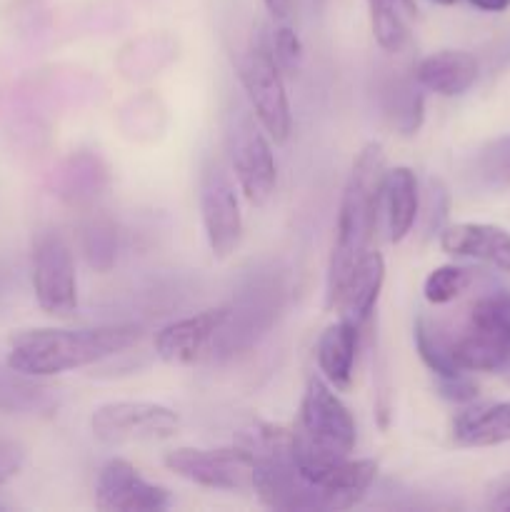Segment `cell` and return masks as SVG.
Instances as JSON below:
<instances>
[{
    "label": "cell",
    "mask_w": 510,
    "mask_h": 512,
    "mask_svg": "<svg viewBox=\"0 0 510 512\" xmlns=\"http://www.w3.org/2000/svg\"><path fill=\"white\" fill-rule=\"evenodd\" d=\"M200 218L215 258H230L243 238V213L238 193L220 163H210L200 178Z\"/></svg>",
    "instance_id": "cell-12"
},
{
    "label": "cell",
    "mask_w": 510,
    "mask_h": 512,
    "mask_svg": "<svg viewBox=\"0 0 510 512\" xmlns=\"http://www.w3.org/2000/svg\"><path fill=\"white\" fill-rule=\"evenodd\" d=\"M165 468L178 478L210 490H253L255 458L248 448H175L165 453Z\"/></svg>",
    "instance_id": "cell-9"
},
{
    "label": "cell",
    "mask_w": 510,
    "mask_h": 512,
    "mask_svg": "<svg viewBox=\"0 0 510 512\" xmlns=\"http://www.w3.org/2000/svg\"><path fill=\"white\" fill-rule=\"evenodd\" d=\"M385 175L388 170H385L383 145L368 143L355 158L350 178L345 183L343 200H340L335 243L328 263V278H325V305L328 308H333L348 275L370 250V240L378 228V213L383 210Z\"/></svg>",
    "instance_id": "cell-1"
},
{
    "label": "cell",
    "mask_w": 510,
    "mask_h": 512,
    "mask_svg": "<svg viewBox=\"0 0 510 512\" xmlns=\"http://www.w3.org/2000/svg\"><path fill=\"white\" fill-rule=\"evenodd\" d=\"M470 280H473V273L468 268H460V265H440V268H435L425 278L423 295L430 305H448L460 293L468 290Z\"/></svg>",
    "instance_id": "cell-26"
},
{
    "label": "cell",
    "mask_w": 510,
    "mask_h": 512,
    "mask_svg": "<svg viewBox=\"0 0 510 512\" xmlns=\"http://www.w3.org/2000/svg\"><path fill=\"white\" fill-rule=\"evenodd\" d=\"M383 208L390 240L400 243L408 238L420 215V190L413 170L405 165L388 170L383 185Z\"/></svg>",
    "instance_id": "cell-20"
},
{
    "label": "cell",
    "mask_w": 510,
    "mask_h": 512,
    "mask_svg": "<svg viewBox=\"0 0 510 512\" xmlns=\"http://www.w3.org/2000/svg\"><path fill=\"white\" fill-rule=\"evenodd\" d=\"M440 248L510 273V230L488 223H455L440 230Z\"/></svg>",
    "instance_id": "cell-15"
},
{
    "label": "cell",
    "mask_w": 510,
    "mask_h": 512,
    "mask_svg": "<svg viewBox=\"0 0 510 512\" xmlns=\"http://www.w3.org/2000/svg\"><path fill=\"white\" fill-rule=\"evenodd\" d=\"M225 150H228L235 180L248 203H268L278 183V168H275L268 133L253 113L243 108L230 113L228 128H225Z\"/></svg>",
    "instance_id": "cell-5"
},
{
    "label": "cell",
    "mask_w": 510,
    "mask_h": 512,
    "mask_svg": "<svg viewBox=\"0 0 510 512\" xmlns=\"http://www.w3.org/2000/svg\"><path fill=\"white\" fill-rule=\"evenodd\" d=\"M23 463H25L23 445L0 435V485L8 483L10 478H15V475L23 470Z\"/></svg>",
    "instance_id": "cell-31"
},
{
    "label": "cell",
    "mask_w": 510,
    "mask_h": 512,
    "mask_svg": "<svg viewBox=\"0 0 510 512\" xmlns=\"http://www.w3.org/2000/svg\"><path fill=\"white\" fill-rule=\"evenodd\" d=\"M415 348H418L420 360L433 370L435 378H455V375L465 373L453 358L450 330L428 315H420L415 323Z\"/></svg>",
    "instance_id": "cell-24"
},
{
    "label": "cell",
    "mask_w": 510,
    "mask_h": 512,
    "mask_svg": "<svg viewBox=\"0 0 510 512\" xmlns=\"http://www.w3.org/2000/svg\"><path fill=\"white\" fill-rule=\"evenodd\" d=\"M53 408V395L48 388L33 383L28 375L15 370L0 373V410L5 413H45Z\"/></svg>",
    "instance_id": "cell-25"
},
{
    "label": "cell",
    "mask_w": 510,
    "mask_h": 512,
    "mask_svg": "<svg viewBox=\"0 0 510 512\" xmlns=\"http://www.w3.org/2000/svg\"><path fill=\"white\" fill-rule=\"evenodd\" d=\"M318 3H320V0H318Z\"/></svg>",
    "instance_id": "cell-37"
},
{
    "label": "cell",
    "mask_w": 510,
    "mask_h": 512,
    "mask_svg": "<svg viewBox=\"0 0 510 512\" xmlns=\"http://www.w3.org/2000/svg\"><path fill=\"white\" fill-rule=\"evenodd\" d=\"M263 3L268 8V13L278 20L288 18L290 8H293V0H263Z\"/></svg>",
    "instance_id": "cell-34"
},
{
    "label": "cell",
    "mask_w": 510,
    "mask_h": 512,
    "mask_svg": "<svg viewBox=\"0 0 510 512\" xmlns=\"http://www.w3.org/2000/svg\"><path fill=\"white\" fill-rule=\"evenodd\" d=\"M448 190L443 188V183L438 180H430L428 190H425V238L440 233L445 223V215H448Z\"/></svg>",
    "instance_id": "cell-28"
},
{
    "label": "cell",
    "mask_w": 510,
    "mask_h": 512,
    "mask_svg": "<svg viewBox=\"0 0 510 512\" xmlns=\"http://www.w3.org/2000/svg\"><path fill=\"white\" fill-rule=\"evenodd\" d=\"M83 250L95 270H110L118 253V235L108 220H90L83 230Z\"/></svg>",
    "instance_id": "cell-27"
},
{
    "label": "cell",
    "mask_w": 510,
    "mask_h": 512,
    "mask_svg": "<svg viewBox=\"0 0 510 512\" xmlns=\"http://www.w3.org/2000/svg\"><path fill=\"white\" fill-rule=\"evenodd\" d=\"M240 80L258 123L275 145H283L293 128V115H290L288 93L273 55V45L265 40H253L248 45L240 60Z\"/></svg>",
    "instance_id": "cell-6"
},
{
    "label": "cell",
    "mask_w": 510,
    "mask_h": 512,
    "mask_svg": "<svg viewBox=\"0 0 510 512\" xmlns=\"http://www.w3.org/2000/svg\"><path fill=\"white\" fill-rule=\"evenodd\" d=\"M33 290L40 308L55 318H68L78 305L73 250L63 235L43 233L35 243Z\"/></svg>",
    "instance_id": "cell-11"
},
{
    "label": "cell",
    "mask_w": 510,
    "mask_h": 512,
    "mask_svg": "<svg viewBox=\"0 0 510 512\" xmlns=\"http://www.w3.org/2000/svg\"><path fill=\"white\" fill-rule=\"evenodd\" d=\"M465 183L478 193H503L510 188V135L488 140L470 155Z\"/></svg>",
    "instance_id": "cell-21"
},
{
    "label": "cell",
    "mask_w": 510,
    "mask_h": 512,
    "mask_svg": "<svg viewBox=\"0 0 510 512\" xmlns=\"http://www.w3.org/2000/svg\"><path fill=\"white\" fill-rule=\"evenodd\" d=\"M290 455L298 473L323 495L325 510L355 508L378 478L375 460H350L348 455L313 445L298 430L293 433Z\"/></svg>",
    "instance_id": "cell-4"
},
{
    "label": "cell",
    "mask_w": 510,
    "mask_h": 512,
    "mask_svg": "<svg viewBox=\"0 0 510 512\" xmlns=\"http://www.w3.org/2000/svg\"><path fill=\"white\" fill-rule=\"evenodd\" d=\"M228 318V305L225 308H210L190 318L175 320L165 325L155 335V353L168 365H190L208 350L218 330L223 328Z\"/></svg>",
    "instance_id": "cell-14"
},
{
    "label": "cell",
    "mask_w": 510,
    "mask_h": 512,
    "mask_svg": "<svg viewBox=\"0 0 510 512\" xmlns=\"http://www.w3.org/2000/svg\"><path fill=\"white\" fill-rule=\"evenodd\" d=\"M385 283V260L378 250H368L348 275L345 285L340 288L333 308L338 310L340 320H348L355 328H363L365 320L373 315L378 305L380 290ZM330 308V310H333Z\"/></svg>",
    "instance_id": "cell-16"
},
{
    "label": "cell",
    "mask_w": 510,
    "mask_h": 512,
    "mask_svg": "<svg viewBox=\"0 0 510 512\" xmlns=\"http://www.w3.org/2000/svg\"><path fill=\"white\" fill-rule=\"evenodd\" d=\"M468 3L483 13H505L510 8V0H468Z\"/></svg>",
    "instance_id": "cell-33"
},
{
    "label": "cell",
    "mask_w": 510,
    "mask_h": 512,
    "mask_svg": "<svg viewBox=\"0 0 510 512\" xmlns=\"http://www.w3.org/2000/svg\"><path fill=\"white\" fill-rule=\"evenodd\" d=\"M453 358L465 373H498L510 358V290H485L463 328L450 330Z\"/></svg>",
    "instance_id": "cell-3"
},
{
    "label": "cell",
    "mask_w": 510,
    "mask_h": 512,
    "mask_svg": "<svg viewBox=\"0 0 510 512\" xmlns=\"http://www.w3.org/2000/svg\"><path fill=\"white\" fill-rule=\"evenodd\" d=\"M273 55L278 60L280 70H298L300 60H303V43H300L298 33L288 25L275 30L273 38Z\"/></svg>",
    "instance_id": "cell-29"
},
{
    "label": "cell",
    "mask_w": 510,
    "mask_h": 512,
    "mask_svg": "<svg viewBox=\"0 0 510 512\" xmlns=\"http://www.w3.org/2000/svg\"><path fill=\"white\" fill-rule=\"evenodd\" d=\"M498 373L503 375V380H505V383H510V358L505 360V365H503V368L498 370Z\"/></svg>",
    "instance_id": "cell-35"
},
{
    "label": "cell",
    "mask_w": 510,
    "mask_h": 512,
    "mask_svg": "<svg viewBox=\"0 0 510 512\" xmlns=\"http://www.w3.org/2000/svg\"><path fill=\"white\" fill-rule=\"evenodd\" d=\"M283 285L275 275H260L240 295L238 303L228 305V318L213 340V350L235 355L258 343L278 318Z\"/></svg>",
    "instance_id": "cell-8"
},
{
    "label": "cell",
    "mask_w": 510,
    "mask_h": 512,
    "mask_svg": "<svg viewBox=\"0 0 510 512\" xmlns=\"http://www.w3.org/2000/svg\"><path fill=\"white\" fill-rule=\"evenodd\" d=\"M298 433L313 445L333 453L350 455L358 440L355 420L348 405L335 395V388L325 378H310L300 403Z\"/></svg>",
    "instance_id": "cell-10"
},
{
    "label": "cell",
    "mask_w": 510,
    "mask_h": 512,
    "mask_svg": "<svg viewBox=\"0 0 510 512\" xmlns=\"http://www.w3.org/2000/svg\"><path fill=\"white\" fill-rule=\"evenodd\" d=\"M358 333L348 320H338V323L328 325L323 330L315 348V358H318V368L323 378L333 385L335 390H350L353 385V368H355V353H358Z\"/></svg>",
    "instance_id": "cell-18"
},
{
    "label": "cell",
    "mask_w": 510,
    "mask_h": 512,
    "mask_svg": "<svg viewBox=\"0 0 510 512\" xmlns=\"http://www.w3.org/2000/svg\"><path fill=\"white\" fill-rule=\"evenodd\" d=\"M383 110L395 130L418 133L423 125V85L413 78H395L383 88Z\"/></svg>",
    "instance_id": "cell-23"
},
{
    "label": "cell",
    "mask_w": 510,
    "mask_h": 512,
    "mask_svg": "<svg viewBox=\"0 0 510 512\" xmlns=\"http://www.w3.org/2000/svg\"><path fill=\"white\" fill-rule=\"evenodd\" d=\"M170 490L148 483L133 463L113 458L95 480V505L110 512H150L170 508Z\"/></svg>",
    "instance_id": "cell-13"
},
{
    "label": "cell",
    "mask_w": 510,
    "mask_h": 512,
    "mask_svg": "<svg viewBox=\"0 0 510 512\" xmlns=\"http://www.w3.org/2000/svg\"><path fill=\"white\" fill-rule=\"evenodd\" d=\"M438 390L445 400H453V403H473L478 398V385L468 378V373H460L455 378H438Z\"/></svg>",
    "instance_id": "cell-30"
},
{
    "label": "cell",
    "mask_w": 510,
    "mask_h": 512,
    "mask_svg": "<svg viewBox=\"0 0 510 512\" xmlns=\"http://www.w3.org/2000/svg\"><path fill=\"white\" fill-rule=\"evenodd\" d=\"M488 505L495 510H510V475L498 478L488 488Z\"/></svg>",
    "instance_id": "cell-32"
},
{
    "label": "cell",
    "mask_w": 510,
    "mask_h": 512,
    "mask_svg": "<svg viewBox=\"0 0 510 512\" xmlns=\"http://www.w3.org/2000/svg\"><path fill=\"white\" fill-rule=\"evenodd\" d=\"M480 75V63L475 55L465 50H440L428 55L415 68V80L430 93L455 98L468 93Z\"/></svg>",
    "instance_id": "cell-17"
},
{
    "label": "cell",
    "mask_w": 510,
    "mask_h": 512,
    "mask_svg": "<svg viewBox=\"0 0 510 512\" xmlns=\"http://www.w3.org/2000/svg\"><path fill=\"white\" fill-rule=\"evenodd\" d=\"M180 418L173 408L148 400H115L95 408L90 430L105 445L153 443L175 435Z\"/></svg>",
    "instance_id": "cell-7"
},
{
    "label": "cell",
    "mask_w": 510,
    "mask_h": 512,
    "mask_svg": "<svg viewBox=\"0 0 510 512\" xmlns=\"http://www.w3.org/2000/svg\"><path fill=\"white\" fill-rule=\"evenodd\" d=\"M140 335H143V328L135 323H113L80 330H25L10 340L8 370L28 375V378L68 373V370L100 363L133 348Z\"/></svg>",
    "instance_id": "cell-2"
},
{
    "label": "cell",
    "mask_w": 510,
    "mask_h": 512,
    "mask_svg": "<svg viewBox=\"0 0 510 512\" xmlns=\"http://www.w3.org/2000/svg\"><path fill=\"white\" fill-rule=\"evenodd\" d=\"M433 3H438V5H455V3H458V0H433Z\"/></svg>",
    "instance_id": "cell-36"
},
{
    "label": "cell",
    "mask_w": 510,
    "mask_h": 512,
    "mask_svg": "<svg viewBox=\"0 0 510 512\" xmlns=\"http://www.w3.org/2000/svg\"><path fill=\"white\" fill-rule=\"evenodd\" d=\"M453 440L460 448H493L510 440V403L465 408L453 420Z\"/></svg>",
    "instance_id": "cell-19"
},
{
    "label": "cell",
    "mask_w": 510,
    "mask_h": 512,
    "mask_svg": "<svg viewBox=\"0 0 510 512\" xmlns=\"http://www.w3.org/2000/svg\"><path fill=\"white\" fill-rule=\"evenodd\" d=\"M373 35L385 53H400L408 43V23L418 18L415 0H368Z\"/></svg>",
    "instance_id": "cell-22"
}]
</instances>
